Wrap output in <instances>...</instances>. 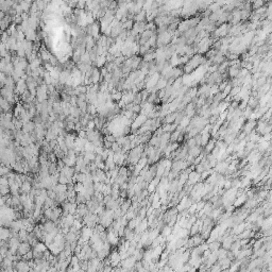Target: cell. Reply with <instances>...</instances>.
<instances>
[{
	"mask_svg": "<svg viewBox=\"0 0 272 272\" xmlns=\"http://www.w3.org/2000/svg\"><path fill=\"white\" fill-rule=\"evenodd\" d=\"M48 86L47 84H41V85H38L37 87V91H36V99H37L38 102H43V101H45V100H47L48 98H49V96H48Z\"/></svg>",
	"mask_w": 272,
	"mask_h": 272,
	"instance_id": "obj_1",
	"label": "cell"
},
{
	"mask_svg": "<svg viewBox=\"0 0 272 272\" xmlns=\"http://www.w3.org/2000/svg\"><path fill=\"white\" fill-rule=\"evenodd\" d=\"M9 250L12 254H16L18 253V248L20 246V239L18 236H12L9 240Z\"/></svg>",
	"mask_w": 272,
	"mask_h": 272,
	"instance_id": "obj_2",
	"label": "cell"
},
{
	"mask_svg": "<svg viewBox=\"0 0 272 272\" xmlns=\"http://www.w3.org/2000/svg\"><path fill=\"white\" fill-rule=\"evenodd\" d=\"M136 261H137V258L135 257L134 255L127 257L126 259H122L121 260V265H122L123 268L121 270H131L135 266Z\"/></svg>",
	"mask_w": 272,
	"mask_h": 272,
	"instance_id": "obj_3",
	"label": "cell"
},
{
	"mask_svg": "<svg viewBox=\"0 0 272 272\" xmlns=\"http://www.w3.org/2000/svg\"><path fill=\"white\" fill-rule=\"evenodd\" d=\"M13 266H14L15 270L20 271V272H26V271L31 270V267H30V265H29V261H28V260H25V259L20 260V261H14Z\"/></svg>",
	"mask_w": 272,
	"mask_h": 272,
	"instance_id": "obj_4",
	"label": "cell"
},
{
	"mask_svg": "<svg viewBox=\"0 0 272 272\" xmlns=\"http://www.w3.org/2000/svg\"><path fill=\"white\" fill-rule=\"evenodd\" d=\"M28 91V84H27V80L21 78L17 83H16V88H15V95H21L25 91Z\"/></svg>",
	"mask_w": 272,
	"mask_h": 272,
	"instance_id": "obj_5",
	"label": "cell"
},
{
	"mask_svg": "<svg viewBox=\"0 0 272 272\" xmlns=\"http://www.w3.org/2000/svg\"><path fill=\"white\" fill-rule=\"evenodd\" d=\"M147 118H148V116H146V115H143L141 113V115L137 117V119L136 120H133V122H132V131H135V130H137L139 127H141L143 124V123L146 122Z\"/></svg>",
	"mask_w": 272,
	"mask_h": 272,
	"instance_id": "obj_6",
	"label": "cell"
},
{
	"mask_svg": "<svg viewBox=\"0 0 272 272\" xmlns=\"http://www.w3.org/2000/svg\"><path fill=\"white\" fill-rule=\"evenodd\" d=\"M108 259H110V261H111V265L113 267H116V266H119L120 263H121V256H120L119 252L117 251H113L110 254V256H108Z\"/></svg>",
	"mask_w": 272,
	"mask_h": 272,
	"instance_id": "obj_7",
	"label": "cell"
},
{
	"mask_svg": "<svg viewBox=\"0 0 272 272\" xmlns=\"http://www.w3.org/2000/svg\"><path fill=\"white\" fill-rule=\"evenodd\" d=\"M94 231L91 230V228H88V226H85V228H81V233H80V238L82 240H84L85 242L89 241V238L93 235Z\"/></svg>",
	"mask_w": 272,
	"mask_h": 272,
	"instance_id": "obj_8",
	"label": "cell"
},
{
	"mask_svg": "<svg viewBox=\"0 0 272 272\" xmlns=\"http://www.w3.org/2000/svg\"><path fill=\"white\" fill-rule=\"evenodd\" d=\"M86 138L88 141L94 143V141H99V139H102L101 136H100L99 132L95 131V130H91V131H86Z\"/></svg>",
	"mask_w": 272,
	"mask_h": 272,
	"instance_id": "obj_9",
	"label": "cell"
},
{
	"mask_svg": "<svg viewBox=\"0 0 272 272\" xmlns=\"http://www.w3.org/2000/svg\"><path fill=\"white\" fill-rule=\"evenodd\" d=\"M31 245H30L29 241H22V242L20 243V246H19V248H18V254L20 255H26L28 252L31 250Z\"/></svg>",
	"mask_w": 272,
	"mask_h": 272,
	"instance_id": "obj_10",
	"label": "cell"
},
{
	"mask_svg": "<svg viewBox=\"0 0 272 272\" xmlns=\"http://www.w3.org/2000/svg\"><path fill=\"white\" fill-rule=\"evenodd\" d=\"M12 237V231H10L9 228L3 226L0 231V239L1 240H9Z\"/></svg>",
	"mask_w": 272,
	"mask_h": 272,
	"instance_id": "obj_11",
	"label": "cell"
},
{
	"mask_svg": "<svg viewBox=\"0 0 272 272\" xmlns=\"http://www.w3.org/2000/svg\"><path fill=\"white\" fill-rule=\"evenodd\" d=\"M148 225H149L148 219H143L141 221V223L135 228V233H136V234H141V232H143L147 228H148Z\"/></svg>",
	"mask_w": 272,
	"mask_h": 272,
	"instance_id": "obj_12",
	"label": "cell"
},
{
	"mask_svg": "<svg viewBox=\"0 0 272 272\" xmlns=\"http://www.w3.org/2000/svg\"><path fill=\"white\" fill-rule=\"evenodd\" d=\"M25 34H26V38L27 39H29V41H35L36 39H37V31L32 29V28H30Z\"/></svg>",
	"mask_w": 272,
	"mask_h": 272,
	"instance_id": "obj_13",
	"label": "cell"
},
{
	"mask_svg": "<svg viewBox=\"0 0 272 272\" xmlns=\"http://www.w3.org/2000/svg\"><path fill=\"white\" fill-rule=\"evenodd\" d=\"M0 105H1V108H2V111L4 112V113H6V112H11V110H12V104L8 101V100H6L3 97H1V100H0Z\"/></svg>",
	"mask_w": 272,
	"mask_h": 272,
	"instance_id": "obj_14",
	"label": "cell"
},
{
	"mask_svg": "<svg viewBox=\"0 0 272 272\" xmlns=\"http://www.w3.org/2000/svg\"><path fill=\"white\" fill-rule=\"evenodd\" d=\"M46 250H48L47 245L43 242H37L35 246L33 247V252L34 253H44Z\"/></svg>",
	"mask_w": 272,
	"mask_h": 272,
	"instance_id": "obj_15",
	"label": "cell"
},
{
	"mask_svg": "<svg viewBox=\"0 0 272 272\" xmlns=\"http://www.w3.org/2000/svg\"><path fill=\"white\" fill-rule=\"evenodd\" d=\"M135 22H141V21H147V12L145 10H141V12L135 14L134 16Z\"/></svg>",
	"mask_w": 272,
	"mask_h": 272,
	"instance_id": "obj_16",
	"label": "cell"
},
{
	"mask_svg": "<svg viewBox=\"0 0 272 272\" xmlns=\"http://www.w3.org/2000/svg\"><path fill=\"white\" fill-rule=\"evenodd\" d=\"M75 141H76V138H75V136L72 134H67L65 136V143L67 145L68 149H73Z\"/></svg>",
	"mask_w": 272,
	"mask_h": 272,
	"instance_id": "obj_17",
	"label": "cell"
},
{
	"mask_svg": "<svg viewBox=\"0 0 272 272\" xmlns=\"http://www.w3.org/2000/svg\"><path fill=\"white\" fill-rule=\"evenodd\" d=\"M31 189H32V185H31L30 181L26 180V181L22 182V184H21V186H20L21 193H29L30 191H31Z\"/></svg>",
	"mask_w": 272,
	"mask_h": 272,
	"instance_id": "obj_18",
	"label": "cell"
},
{
	"mask_svg": "<svg viewBox=\"0 0 272 272\" xmlns=\"http://www.w3.org/2000/svg\"><path fill=\"white\" fill-rule=\"evenodd\" d=\"M155 59H156V52H155V51H152V50H150L149 52H147L143 58V61L147 62V63L155 61Z\"/></svg>",
	"mask_w": 272,
	"mask_h": 272,
	"instance_id": "obj_19",
	"label": "cell"
},
{
	"mask_svg": "<svg viewBox=\"0 0 272 272\" xmlns=\"http://www.w3.org/2000/svg\"><path fill=\"white\" fill-rule=\"evenodd\" d=\"M178 113L179 112L169 113V114L165 117V122L166 123H174V121H176V116H178Z\"/></svg>",
	"mask_w": 272,
	"mask_h": 272,
	"instance_id": "obj_20",
	"label": "cell"
},
{
	"mask_svg": "<svg viewBox=\"0 0 272 272\" xmlns=\"http://www.w3.org/2000/svg\"><path fill=\"white\" fill-rule=\"evenodd\" d=\"M132 200L131 199H128V200H126V201L123 202L122 204L120 205V208H121V211H122V213L126 215L127 214V212L129 211L130 209V207L132 206Z\"/></svg>",
	"mask_w": 272,
	"mask_h": 272,
	"instance_id": "obj_21",
	"label": "cell"
},
{
	"mask_svg": "<svg viewBox=\"0 0 272 272\" xmlns=\"http://www.w3.org/2000/svg\"><path fill=\"white\" fill-rule=\"evenodd\" d=\"M67 189H68V185L67 184H61V183H59L56 187L53 188V190H54L56 193H65V191H67Z\"/></svg>",
	"mask_w": 272,
	"mask_h": 272,
	"instance_id": "obj_22",
	"label": "cell"
},
{
	"mask_svg": "<svg viewBox=\"0 0 272 272\" xmlns=\"http://www.w3.org/2000/svg\"><path fill=\"white\" fill-rule=\"evenodd\" d=\"M188 153L190 154V156H193V157H198L199 156V154L201 153V150H200V148L198 146H195L193 147V148H190L189 150H188Z\"/></svg>",
	"mask_w": 272,
	"mask_h": 272,
	"instance_id": "obj_23",
	"label": "cell"
},
{
	"mask_svg": "<svg viewBox=\"0 0 272 272\" xmlns=\"http://www.w3.org/2000/svg\"><path fill=\"white\" fill-rule=\"evenodd\" d=\"M35 2L38 6V10H39L41 12H44L45 10L47 9L48 4H49V3H47L45 0H35Z\"/></svg>",
	"mask_w": 272,
	"mask_h": 272,
	"instance_id": "obj_24",
	"label": "cell"
},
{
	"mask_svg": "<svg viewBox=\"0 0 272 272\" xmlns=\"http://www.w3.org/2000/svg\"><path fill=\"white\" fill-rule=\"evenodd\" d=\"M241 11V20H247L251 17V9H242Z\"/></svg>",
	"mask_w": 272,
	"mask_h": 272,
	"instance_id": "obj_25",
	"label": "cell"
},
{
	"mask_svg": "<svg viewBox=\"0 0 272 272\" xmlns=\"http://www.w3.org/2000/svg\"><path fill=\"white\" fill-rule=\"evenodd\" d=\"M188 179H189V183H196V182H198V180L200 179V173L199 172L189 173Z\"/></svg>",
	"mask_w": 272,
	"mask_h": 272,
	"instance_id": "obj_26",
	"label": "cell"
},
{
	"mask_svg": "<svg viewBox=\"0 0 272 272\" xmlns=\"http://www.w3.org/2000/svg\"><path fill=\"white\" fill-rule=\"evenodd\" d=\"M134 24H135V21L133 20V19H128L126 22H123V24H122V27H123V29L131 31V30L133 29V26H134Z\"/></svg>",
	"mask_w": 272,
	"mask_h": 272,
	"instance_id": "obj_27",
	"label": "cell"
},
{
	"mask_svg": "<svg viewBox=\"0 0 272 272\" xmlns=\"http://www.w3.org/2000/svg\"><path fill=\"white\" fill-rule=\"evenodd\" d=\"M0 190H1L2 196H6V195H9V193H11L10 185H0Z\"/></svg>",
	"mask_w": 272,
	"mask_h": 272,
	"instance_id": "obj_28",
	"label": "cell"
},
{
	"mask_svg": "<svg viewBox=\"0 0 272 272\" xmlns=\"http://www.w3.org/2000/svg\"><path fill=\"white\" fill-rule=\"evenodd\" d=\"M84 151H91V152H95V145L91 141H87L85 143Z\"/></svg>",
	"mask_w": 272,
	"mask_h": 272,
	"instance_id": "obj_29",
	"label": "cell"
},
{
	"mask_svg": "<svg viewBox=\"0 0 272 272\" xmlns=\"http://www.w3.org/2000/svg\"><path fill=\"white\" fill-rule=\"evenodd\" d=\"M59 183L61 184H68L69 183V179L65 176L64 173H60V178H59Z\"/></svg>",
	"mask_w": 272,
	"mask_h": 272,
	"instance_id": "obj_30",
	"label": "cell"
},
{
	"mask_svg": "<svg viewBox=\"0 0 272 272\" xmlns=\"http://www.w3.org/2000/svg\"><path fill=\"white\" fill-rule=\"evenodd\" d=\"M214 147H215V141H209L207 143V145H206V151L211 152L212 150L214 149Z\"/></svg>",
	"mask_w": 272,
	"mask_h": 272,
	"instance_id": "obj_31",
	"label": "cell"
},
{
	"mask_svg": "<svg viewBox=\"0 0 272 272\" xmlns=\"http://www.w3.org/2000/svg\"><path fill=\"white\" fill-rule=\"evenodd\" d=\"M104 139H105V141H111V143H115L117 138L115 137V135H114V134H112V135H111V134H108V135L105 136V138H104Z\"/></svg>",
	"mask_w": 272,
	"mask_h": 272,
	"instance_id": "obj_32",
	"label": "cell"
},
{
	"mask_svg": "<svg viewBox=\"0 0 272 272\" xmlns=\"http://www.w3.org/2000/svg\"><path fill=\"white\" fill-rule=\"evenodd\" d=\"M103 151H104V148H103V146L95 147V152H96L97 154H100V155H102Z\"/></svg>",
	"mask_w": 272,
	"mask_h": 272,
	"instance_id": "obj_33",
	"label": "cell"
},
{
	"mask_svg": "<svg viewBox=\"0 0 272 272\" xmlns=\"http://www.w3.org/2000/svg\"><path fill=\"white\" fill-rule=\"evenodd\" d=\"M170 232H171V230H170V225H169V226H167V228H164V231L162 233V236L165 237V236H167V235H169Z\"/></svg>",
	"mask_w": 272,
	"mask_h": 272,
	"instance_id": "obj_34",
	"label": "cell"
},
{
	"mask_svg": "<svg viewBox=\"0 0 272 272\" xmlns=\"http://www.w3.org/2000/svg\"><path fill=\"white\" fill-rule=\"evenodd\" d=\"M198 232V224H193V228H191V234L195 235Z\"/></svg>",
	"mask_w": 272,
	"mask_h": 272,
	"instance_id": "obj_35",
	"label": "cell"
},
{
	"mask_svg": "<svg viewBox=\"0 0 272 272\" xmlns=\"http://www.w3.org/2000/svg\"><path fill=\"white\" fill-rule=\"evenodd\" d=\"M103 270H104V271H110V270H112V265L111 266H106L105 268H103Z\"/></svg>",
	"mask_w": 272,
	"mask_h": 272,
	"instance_id": "obj_36",
	"label": "cell"
},
{
	"mask_svg": "<svg viewBox=\"0 0 272 272\" xmlns=\"http://www.w3.org/2000/svg\"><path fill=\"white\" fill-rule=\"evenodd\" d=\"M26 1H29V2H33V1H35V0H26Z\"/></svg>",
	"mask_w": 272,
	"mask_h": 272,
	"instance_id": "obj_37",
	"label": "cell"
}]
</instances>
